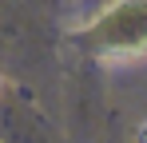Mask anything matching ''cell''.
I'll list each match as a JSON object with an SVG mask.
<instances>
[{
  "label": "cell",
  "mask_w": 147,
  "mask_h": 143,
  "mask_svg": "<svg viewBox=\"0 0 147 143\" xmlns=\"http://www.w3.org/2000/svg\"><path fill=\"white\" fill-rule=\"evenodd\" d=\"M135 139H139V143H147V119L139 123V127H135Z\"/></svg>",
  "instance_id": "6da1fadb"
},
{
  "label": "cell",
  "mask_w": 147,
  "mask_h": 143,
  "mask_svg": "<svg viewBox=\"0 0 147 143\" xmlns=\"http://www.w3.org/2000/svg\"><path fill=\"white\" fill-rule=\"evenodd\" d=\"M0 88H4V80H0Z\"/></svg>",
  "instance_id": "7a4b0ae2"
}]
</instances>
